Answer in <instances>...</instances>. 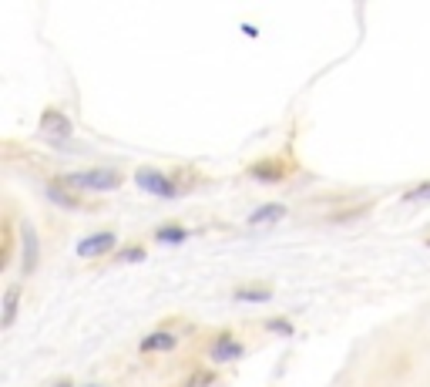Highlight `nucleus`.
I'll use <instances>...</instances> for the list:
<instances>
[{
  "instance_id": "nucleus-1",
  "label": "nucleus",
  "mask_w": 430,
  "mask_h": 387,
  "mask_svg": "<svg viewBox=\"0 0 430 387\" xmlns=\"http://www.w3.org/2000/svg\"><path fill=\"white\" fill-rule=\"evenodd\" d=\"M64 182L75 185V189H88V192H111L121 185V175L114 168H84V172L64 175Z\"/></svg>"
},
{
  "instance_id": "nucleus-2",
  "label": "nucleus",
  "mask_w": 430,
  "mask_h": 387,
  "mask_svg": "<svg viewBox=\"0 0 430 387\" xmlns=\"http://www.w3.org/2000/svg\"><path fill=\"white\" fill-rule=\"evenodd\" d=\"M40 135L44 138H57V142H67L71 138V121H67V115L64 111H57V108H48L44 115H40Z\"/></svg>"
},
{
  "instance_id": "nucleus-3",
  "label": "nucleus",
  "mask_w": 430,
  "mask_h": 387,
  "mask_svg": "<svg viewBox=\"0 0 430 387\" xmlns=\"http://www.w3.org/2000/svg\"><path fill=\"white\" fill-rule=\"evenodd\" d=\"M135 182H138L145 192L162 195V199H172V195H175V185L165 179L162 172H155V168H138V172H135Z\"/></svg>"
},
{
  "instance_id": "nucleus-4",
  "label": "nucleus",
  "mask_w": 430,
  "mask_h": 387,
  "mask_svg": "<svg viewBox=\"0 0 430 387\" xmlns=\"http://www.w3.org/2000/svg\"><path fill=\"white\" fill-rule=\"evenodd\" d=\"M114 249V236L111 232H94V236H84L81 243H77V256L81 259H98L104 253H111Z\"/></svg>"
},
{
  "instance_id": "nucleus-5",
  "label": "nucleus",
  "mask_w": 430,
  "mask_h": 387,
  "mask_svg": "<svg viewBox=\"0 0 430 387\" xmlns=\"http://www.w3.org/2000/svg\"><path fill=\"white\" fill-rule=\"evenodd\" d=\"M242 344H236V340H228V337H222V340H215L212 347V361L215 364H226V361H239L242 357Z\"/></svg>"
},
{
  "instance_id": "nucleus-6",
  "label": "nucleus",
  "mask_w": 430,
  "mask_h": 387,
  "mask_svg": "<svg viewBox=\"0 0 430 387\" xmlns=\"http://www.w3.org/2000/svg\"><path fill=\"white\" fill-rule=\"evenodd\" d=\"M165 350H175V337L168 330H158V334L141 340V354H165Z\"/></svg>"
},
{
  "instance_id": "nucleus-7",
  "label": "nucleus",
  "mask_w": 430,
  "mask_h": 387,
  "mask_svg": "<svg viewBox=\"0 0 430 387\" xmlns=\"http://www.w3.org/2000/svg\"><path fill=\"white\" fill-rule=\"evenodd\" d=\"M38 270V236H34V229L27 226L24 232V273H34Z\"/></svg>"
},
{
  "instance_id": "nucleus-8",
  "label": "nucleus",
  "mask_w": 430,
  "mask_h": 387,
  "mask_svg": "<svg viewBox=\"0 0 430 387\" xmlns=\"http://www.w3.org/2000/svg\"><path fill=\"white\" fill-rule=\"evenodd\" d=\"M48 199H51L54 206H61V209H77V206H81V199L71 195L64 185H48Z\"/></svg>"
},
{
  "instance_id": "nucleus-9",
  "label": "nucleus",
  "mask_w": 430,
  "mask_h": 387,
  "mask_svg": "<svg viewBox=\"0 0 430 387\" xmlns=\"http://www.w3.org/2000/svg\"><path fill=\"white\" fill-rule=\"evenodd\" d=\"M17 303H21V290H17V286H11V290H7V297H4V320H0V327H4V330H7V327H13Z\"/></svg>"
},
{
  "instance_id": "nucleus-10",
  "label": "nucleus",
  "mask_w": 430,
  "mask_h": 387,
  "mask_svg": "<svg viewBox=\"0 0 430 387\" xmlns=\"http://www.w3.org/2000/svg\"><path fill=\"white\" fill-rule=\"evenodd\" d=\"M282 216H286V206L272 202V206H259V209H255L253 216H249V222L259 226V222H272V219H282Z\"/></svg>"
},
{
  "instance_id": "nucleus-11",
  "label": "nucleus",
  "mask_w": 430,
  "mask_h": 387,
  "mask_svg": "<svg viewBox=\"0 0 430 387\" xmlns=\"http://www.w3.org/2000/svg\"><path fill=\"white\" fill-rule=\"evenodd\" d=\"M249 172H253L255 179H272V182L286 175V168H276V165H253Z\"/></svg>"
},
{
  "instance_id": "nucleus-12",
  "label": "nucleus",
  "mask_w": 430,
  "mask_h": 387,
  "mask_svg": "<svg viewBox=\"0 0 430 387\" xmlns=\"http://www.w3.org/2000/svg\"><path fill=\"white\" fill-rule=\"evenodd\" d=\"M158 239H162V243H182V239H185V229H178V226H165V229H158Z\"/></svg>"
},
{
  "instance_id": "nucleus-13",
  "label": "nucleus",
  "mask_w": 430,
  "mask_h": 387,
  "mask_svg": "<svg viewBox=\"0 0 430 387\" xmlns=\"http://www.w3.org/2000/svg\"><path fill=\"white\" fill-rule=\"evenodd\" d=\"M236 300H249V303H263V300H269V290H239V293H236Z\"/></svg>"
},
{
  "instance_id": "nucleus-14",
  "label": "nucleus",
  "mask_w": 430,
  "mask_h": 387,
  "mask_svg": "<svg viewBox=\"0 0 430 387\" xmlns=\"http://www.w3.org/2000/svg\"><path fill=\"white\" fill-rule=\"evenodd\" d=\"M404 199H407V202H420V199H430V182H424V185H417V189H410Z\"/></svg>"
},
{
  "instance_id": "nucleus-15",
  "label": "nucleus",
  "mask_w": 430,
  "mask_h": 387,
  "mask_svg": "<svg viewBox=\"0 0 430 387\" xmlns=\"http://www.w3.org/2000/svg\"><path fill=\"white\" fill-rule=\"evenodd\" d=\"M266 330H276V334H292V327L286 320H272V323H266Z\"/></svg>"
},
{
  "instance_id": "nucleus-16",
  "label": "nucleus",
  "mask_w": 430,
  "mask_h": 387,
  "mask_svg": "<svg viewBox=\"0 0 430 387\" xmlns=\"http://www.w3.org/2000/svg\"><path fill=\"white\" fill-rule=\"evenodd\" d=\"M121 259H135V263H138V259H145V249H125Z\"/></svg>"
},
{
  "instance_id": "nucleus-17",
  "label": "nucleus",
  "mask_w": 430,
  "mask_h": 387,
  "mask_svg": "<svg viewBox=\"0 0 430 387\" xmlns=\"http://www.w3.org/2000/svg\"><path fill=\"white\" fill-rule=\"evenodd\" d=\"M61 387H67V384H61Z\"/></svg>"
},
{
  "instance_id": "nucleus-18",
  "label": "nucleus",
  "mask_w": 430,
  "mask_h": 387,
  "mask_svg": "<svg viewBox=\"0 0 430 387\" xmlns=\"http://www.w3.org/2000/svg\"><path fill=\"white\" fill-rule=\"evenodd\" d=\"M427 246H430V239H427Z\"/></svg>"
}]
</instances>
